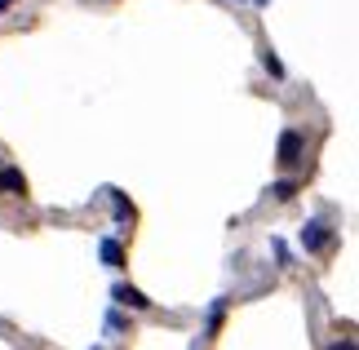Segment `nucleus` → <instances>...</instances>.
I'll return each mask as SVG.
<instances>
[{
	"instance_id": "1",
	"label": "nucleus",
	"mask_w": 359,
	"mask_h": 350,
	"mask_svg": "<svg viewBox=\"0 0 359 350\" xmlns=\"http://www.w3.org/2000/svg\"><path fill=\"white\" fill-rule=\"evenodd\" d=\"M328 240H333V231H328V222L324 217H315V222H306V227H302V248H324Z\"/></svg>"
},
{
	"instance_id": "2",
	"label": "nucleus",
	"mask_w": 359,
	"mask_h": 350,
	"mask_svg": "<svg viewBox=\"0 0 359 350\" xmlns=\"http://www.w3.org/2000/svg\"><path fill=\"white\" fill-rule=\"evenodd\" d=\"M302 160V133L297 129H288L280 137V164H297Z\"/></svg>"
},
{
	"instance_id": "3",
	"label": "nucleus",
	"mask_w": 359,
	"mask_h": 350,
	"mask_svg": "<svg viewBox=\"0 0 359 350\" xmlns=\"http://www.w3.org/2000/svg\"><path fill=\"white\" fill-rule=\"evenodd\" d=\"M116 302H124V306H133V311H147V297H142V292H137V288H129V284H120L116 288Z\"/></svg>"
},
{
	"instance_id": "4",
	"label": "nucleus",
	"mask_w": 359,
	"mask_h": 350,
	"mask_svg": "<svg viewBox=\"0 0 359 350\" xmlns=\"http://www.w3.org/2000/svg\"><path fill=\"white\" fill-rule=\"evenodd\" d=\"M102 262H107V266H120V262H124V253H120L116 240H102Z\"/></svg>"
},
{
	"instance_id": "5",
	"label": "nucleus",
	"mask_w": 359,
	"mask_h": 350,
	"mask_svg": "<svg viewBox=\"0 0 359 350\" xmlns=\"http://www.w3.org/2000/svg\"><path fill=\"white\" fill-rule=\"evenodd\" d=\"M0 191H27V182H22V173H0Z\"/></svg>"
},
{
	"instance_id": "6",
	"label": "nucleus",
	"mask_w": 359,
	"mask_h": 350,
	"mask_svg": "<svg viewBox=\"0 0 359 350\" xmlns=\"http://www.w3.org/2000/svg\"><path fill=\"white\" fill-rule=\"evenodd\" d=\"M293 191H297L293 182H280V187H275V195H280V200H293Z\"/></svg>"
},
{
	"instance_id": "7",
	"label": "nucleus",
	"mask_w": 359,
	"mask_h": 350,
	"mask_svg": "<svg viewBox=\"0 0 359 350\" xmlns=\"http://www.w3.org/2000/svg\"><path fill=\"white\" fill-rule=\"evenodd\" d=\"M262 62H266V72H271V76H284V67H280V58H271V53H266V58H262Z\"/></svg>"
},
{
	"instance_id": "8",
	"label": "nucleus",
	"mask_w": 359,
	"mask_h": 350,
	"mask_svg": "<svg viewBox=\"0 0 359 350\" xmlns=\"http://www.w3.org/2000/svg\"><path fill=\"white\" fill-rule=\"evenodd\" d=\"M9 5H13V0H0V13H5V9H9Z\"/></svg>"
}]
</instances>
